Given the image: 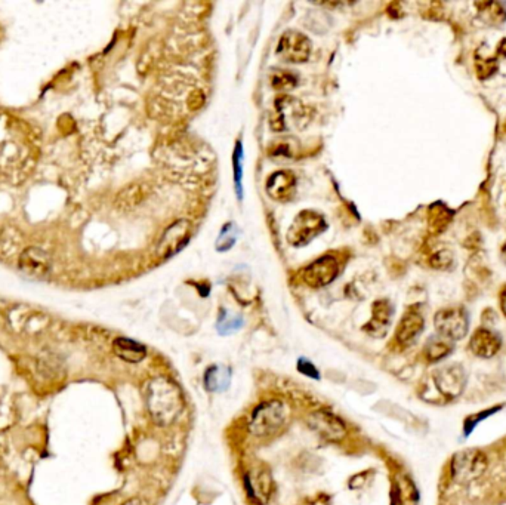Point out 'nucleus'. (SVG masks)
Wrapping results in <instances>:
<instances>
[{
  "label": "nucleus",
  "mask_w": 506,
  "mask_h": 505,
  "mask_svg": "<svg viewBox=\"0 0 506 505\" xmlns=\"http://www.w3.org/2000/svg\"><path fill=\"white\" fill-rule=\"evenodd\" d=\"M500 307H502V312H503V315L506 316V286L503 287L502 294H500Z\"/></svg>",
  "instance_id": "nucleus-26"
},
{
  "label": "nucleus",
  "mask_w": 506,
  "mask_h": 505,
  "mask_svg": "<svg viewBox=\"0 0 506 505\" xmlns=\"http://www.w3.org/2000/svg\"><path fill=\"white\" fill-rule=\"evenodd\" d=\"M311 48L313 46H311L309 39L305 34L296 30H289L280 37L276 53L280 60L286 63L301 64L309 58Z\"/></svg>",
  "instance_id": "nucleus-6"
},
{
  "label": "nucleus",
  "mask_w": 506,
  "mask_h": 505,
  "mask_svg": "<svg viewBox=\"0 0 506 505\" xmlns=\"http://www.w3.org/2000/svg\"><path fill=\"white\" fill-rule=\"evenodd\" d=\"M228 378H229L228 371L222 372V367L213 366V367L209 369L207 374L205 375V387L210 392L222 390V388H225L227 384H228Z\"/></svg>",
  "instance_id": "nucleus-20"
},
{
  "label": "nucleus",
  "mask_w": 506,
  "mask_h": 505,
  "mask_svg": "<svg viewBox=\"0 0 506 505\" xmlns=\"http://www.w3.org/2000/svg\"><path fill=\"white\" fill-rule=\"evenodd\" d=\"M298 369H299V371H301L304 375H306V377H309V378H314V379H319V378H320L319 371L316 369V366H314L313 363H309V362L305 360V359H301V360L298 362Z\"/></svg>",
  "instance_id": "nucleus-25"
},
{
  "label": "nucleus",
  "mask_w": 506,
  "mask_h": 505,
  "mask_svg": "<svg viewBox=\"0 0 506 505\" xmlns=\"http://www.w3.org/2000/svg\"><path fill=\"white\" fill-rule=\"evenodd\" d=\"M434 325L440 337L458 341L466 337L470 329V319L468 313L465 312V308L462 307H452V308H444L435 315Z\"/></svg>",
  "instance_id": "nucleus-5"
},
{
  "label": "nucleus",
  "mask_w": 506,
  "mask_h": 505,
  "mask_svg": "<svg viewBox=\"0 0 506 505\" xmlns=\"http://www.w3.org/2000/svg\"><path fill=\"white\" fill-rule=\"evenodd\" d=\"M452 477L459 484H470L487 469V456L480 449H463L452 459Z\"/></svg>",
  "instance_id": "nucleus-3"
},
{
  "label": "nucleus",
  "mask_w": 506,
  "mask_h": 505,
  "mask_svg": "<svg viewBox=\"0 0 506 505\" xmlns=\"http://www.w3.org/2000/svg\"><path fill=\"white\" fill-rule=\"evenodd\" d=\"M391 322V307L386 301H378L373 308V319L371 322L372 331L385 334L386 327Z\"/></svg>",
  "instance_id": "nucleus-18"
},
{
  "label": "nucleus",
  "mask_w": 506,
  "mask_h": 505,
  "mask_svg": "<svg viewBox=\"0 0 506 505\" xmlns=\"http://www.w3.org/2000/svg\"><path fill=\"white\" fill-rule=\"evenodd\" d=\"M339 262L332 255H324L304 270V280L311 287H323L332 283L339 275Z\"/></svg>",
  "instance_id": "nucleus-8"
},
{
  "label": "nucleus",
  "mask_w": 506,
  "mask_h": 505,
  "mask_svg": "<svg viewBox=\"0 0 506 505\" xmlns=\"http://www.w3.org/2000/svg\"><path fill=\"white\" fill-rule=\"evenodd\" d=\"M232 165H234V184H236V193L237 198L242 199L243 194V146L242 143H237L234 148V156H232Z\"/></svg>",
  "instance_id": "nucleus-21"
},
{
  "label": "nucleus",
  "mask_w": 506,
  "mask_h": 505,
  "mask_svg": "<svg viewBox=\"0 0 506 505\" xmlns=\"http://www.w3.org/2000/svg\"><path fill=\"white\" fill-rule=\"evenodd\" d=\"M289 419V409L280 400H269L258 406L249 421L253 436L267 437L280 432Z\"/></svg>",
  "instance_id": "nucleus-2"
},
{
  "label": "nucleus",
  "mask_w": 506,
  "mask_h": 505,
  "mask_svg": "<svg viewBox=\"0 0 506 505\" xmlns=\"http://www.w3.org/2000/svg\"><path fill=\"white\" fill-rule=\"evenodd\" d=\"M309 425L317 434L330 442H339L346 436L345 424L338 417L326 411H317L311 415Z\"/></svg>",
  "instance_id": "nucleus-10"
},
{
  "label": "nucleus",
  "mask_w": 506,
  "mask_h": 505,
  "mask_svg": "<svg viewBox=\"0 0 506 505\" xmlns=\"http://www.w3.org/2000/svg\"><path fill=\"white\" fill-rule=\"evenodd\" d=\"M51 261L43 250L37 248L26 249L19 258V268L23 273L33 279H42L49 273Z\"/></svg>",
  "instance_id": "nucleus-13"
},
{
  "label": "nucleus",
  "mask_w": 506,
  "mask_h": 505,
  "mask_svg": "<svg viewBox=\"0 0 506 505\" xmlns=\"http://www.w3.org/2000/svg\"><path fill=\"white\" fill-rule=\"evenodd\" d=\"M122 505H145V504H144V501L140 499V498H132V499L126 501V502L122 504Z\"/></svg>",
  "instance_id": "nucleus-27"
},
{
  "label": "nucleus",
  "mask_w": 506,
  "mask_h": 505,
  "mask_svg": "<svg viewBox=\"0 0 506 505\" xmlns=\"http://www.w3.org/2000/svg\"><path fill=\"white\" fill-rule=\"evenodd\" d=\"M296 85V77L286 71H279L272 77V86L276 89H291Z\"/></svg>",
  "instance_id": "nucleus-24"
},
{
  "label": "nucleus",
  "mask_w": 506,
  "mask_h": 505,
  "mask_svg": "<svg viewBox=\"0 0 506 505\" xmlns=\"http://www.w3.org/2000/svg\"><path fill=\"white\" fill-rule=\"evenodd\" d=\"M503 258H505V262H506V245L503 246Z\"/></svg>",
  "instance_id": "nucleus-29"
},
{
  "label": "nucleus",
  "mask_w": 506,
  "mask_h": 505,
  "mask_svg": "<svg viewBox=\"0 0 506 505\" xmlns=\"http://www.w3.org/2000/svg\"><path fill=\"white\" fill-rule=\"evenodd\" d=\"M244 484L252 501H255L258 505H265L268 502L272 489V480L267 470L246 474Z\"/></svg>",
  "instance_id": "nucleus-14"
},
{
  "label": "nucleus",
  "mask_w": 506,
  "mask_h": 505,
  "mask_svg": "<svg viewBox=\"0 0 506 505\" xmlns=\"http://www.w3.org/2000/svg\"><path fill=\"white\" fill-rule=\"evenodd\" d=\"M191 225L188 221H177L172 224L165 233L158 245V254L160 258L166 260L177 254L190 239Z\"/></svg>",
  "instance_id": "nucleus-9"
},
{
  "label": "nucleus",
  "mask_w": 506,
  "mask_h": 505,
  "mask_svg": "<svg viewBox=\"0 0 506 505\" xmlns=\"http://www.w3.org/2000/svg\"><path fill=\"white\" fill-rule=\"evenodd\" d=\"M500 52L506 56V41H503V42H502V45H500Z\"/></svg>",
  "instance_id": "nucleus-28"
},
{
  "label": "nucleus",
  "mask_w": 506,
  "mask_h": 505,
  "mask_svg": "<svg viewBox=\"0 0 506 505\" xmlns=\"http://www.w3.org/2000/svg\"><path fill=\"white\" fill-rule=\"evenodd\" d=\"M147 407L158 425H170L184 409V396L177 382L166 377H155L147 387Z\"/></svg>",
  "instance_id": "nucleus-1"
},
{
  "label": "nucleus",
  "mask_w": 506,
  "mask_h": 505,
  "mask_svg": "<svg viewBox=\"0 0 506 505\" xmlns=\"http://www.w3.org/2000/svg\"><path fill=\"white\" fill-rule=\"evenodd\" d=\"M221 233L222 235H220V238H218L217 248H218V250H228L232 248V245L236 243V239H237L234 224H225V227L221 230Z\"/></svg>",
  "instance_id": "nucleus-23"
},
{
  "label": "nucleus",
  "mask_w": 506,
  "mask_h": 505,
  "mask_svg": "<svg viewBox=\"0 0 506 505\" xmlns=\"http://www.w3.org/2000/svg\"><path fill=\"white\" fill-rule=\"evenodd\" d=\"M466 372L460 364H449L440 367L434 374V384L437 390L445 399L459 397L466 387Z\"/></svg>",
  "instance_id": "nucleus-7"
},
{
  "label": "nucleus",
  "mask_w": 506,
  "mask_h": 505,
  "mask_svg": "<svg viewBox=\"0 0 506 505\" xmlns=\"http://www.w3.org/2000/svg\"><path fill=\"white\" fill-rule=\"evenodd\" d=\"M425 327V320L420 313L418 312H407L401 319L398 329H397V341L401 345H411L413 344L418 337L422 334Z\"/></svg>",
  "instance_id": "nucleus-15"
},
{
  "label": "nucleus",
  "mask_w": 506,
  "mask_h": 505,
  "mask_svg": "<svg viewBox=\"0 0 506 505\" xmlns=\"http://www.w3.org/2000/svg\"><path fill=\"white\" fill-rule=\"evenodd\" d=\"M113 350L118 357L128 363H140L147 357V348L129 338H118L113 342Z\"/></svg>",
  "instance_id": "nucleus-16"
},
{
  "label": "nucleus",
  "mask_w": 506,
  "mask_h": 505,
  "mask_svg": "<svg viewBox=\"0 0 506 505\" xmlns=\"http://www.w3.org/2000/svg\"><path fill=\"white\" fill-rule=\"evenodd\" d=\"M326 220L317 212L304 210L291 223L287 231V242L295 246H305L326 230Z\"/></svg>",
  "instance_id": "nucleus-4"
},
{
  "label": "nucleus",
  "mask_w": 506,
  "mask_h": 505,
  "mask_svg": "<svg viewBox=\"0 0 506 505\" xmlns=\"http://www.w3.org/2000/svg\"><path fill=\"white\" fill-rule=\"evenodd\" d=\"M480 6H481L480 12L484 15V18L489 19V21L493 24L503 23L506 19V9L502 4L492 2V4H484Z\"/></svg>",
  "instance_id": "nucleus-22"
},
{
  "label": "nucleus",
  "mask_w": 506,
  "mask_h": 505,
  "mask_svg": "<svg viewBox=\"0 0 506 505\" xmlns=\"http://www.w3.org/2000/svg\"><path fill=\"white\" fill-rule=\"evenodd\" d=\"M265 188L271 199L276 202H289L296 191V178L289 170H279L268 178Z\"/></svg>",
  "instance_id": "nucleus-11"
},
{
  "label": "nucleus",
  "mask_w": 506,
  "mask_h": 505,
  "mask_svg": "<svg viewBox=\"0 0 506 505\" xmlns=\"http://www.w3.org/2000/svg\"><path fill=\"white\" fill-rule=\"evenodd\" d=\"M502 347L500 337L487 327H480L473 334L470 341V350L481 359L495 357Z\"/></svg>",
  "instance_id": "nucleus-12"
},
{
  "label": "nucleus",
  "mask_w": 506,
  "mask_h": 505,
  "mask_svg": "<svg viewBox=\"0 0 506 505\" xmlns=\"http://www.w3.org/2000/svg\"><path fill=\"white\" fill-rule=\"evenodd\" d=\"M452 352H453V342L438 335L428 341L425 347V357L428 359V362L435 363L444 360L447 356H450Z\"/></svg>",
  "instance_id": "nucleus-17"
},
{
  "label": "nucleus",
  "mask_w": 506,
  "mask_h": 505,
  "mask_svg": "<svg viewBox=\"0 0 506 505\" xmlns=\"http://www.w3.org/2000/svg\"><path fill=\"white\" fill-rule=\"evenodd\" d=\"M397 495L400 505H418L419 495L411 479L401 477L397 483Z\"/></svg>",
  "instance_id": "nucleus-19"
}]
</instances>
